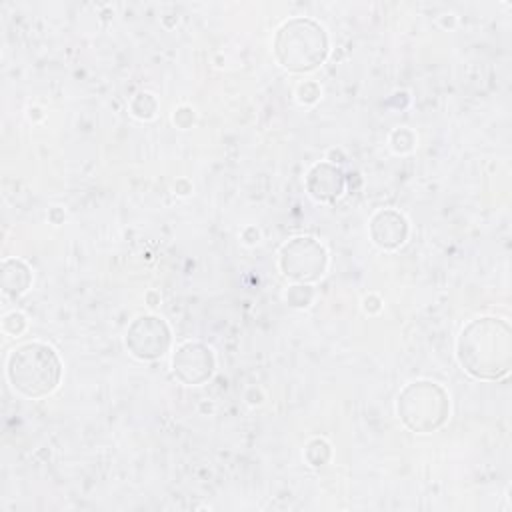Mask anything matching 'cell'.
<instances>
[{"label":"cell","mask_w":512,"mask_h":512,"mask_svg":"<svg viewBox=\"0 0 512 512\" xmlns=\"http://www.w3.org/2000/svg\"><path fill=\"white\" fill-rule=\"evenodd\" d=\"M460 366L478 380H496L512 366V330L506 320L482 316L468 322L456 342Z\"/></svg>","instance_id":"1"},{"label":"cell","mask_w":512,"mask_h":512,"mask_svg":"<svg viewBox=\"0 0 512 512\" xmlns=\"http://www.w3.org/2000/svg\"><path fill=\"white\" fill-rule=\"evenodd\" d=\"M60 374L58 354L42 342H26L14 348L6 362V376L12 388L26 398L48 396L58 386Z\"/></svg>","instance_id":"2"},{"label":"cell","mask_w":512,"mask_h":512,"mask_svg":"<svg viewBox=\"0 0 512 512\" xmlns=\"http://www.w3.org/2000/svg\"><path fill=\"white\" fill-rule=\"evenodd\" d=\"M274 56L290 72H310L326 60L328 36L314 20L292 18L276 32Z\"/></svg>","instance_id":"3"},{"label":"cell","mask_w":512,"mask_h":512,"mask_svg":"<svg viewBox=\"0 0 512 512\" xmlns=\"http://www.w3.org/2000/svg\"><path fill=\"white\" fill-rule=\"evenodd\" d=\"M396 412L402 424L412 432H434L450 414V400L446 390L428 380H418L398 394Z\"/></svg>","instance_id":"4"},{"label":"cell","mask_w":512,"mask_h":512,"mask_svg":"<svg viewBox=\"0 0 512 512\" xmlns=\"http://www.w3.org/2000/svg\"><path fill=\"white\" fill-rule=\"evenodd\" d=\"M328 264L326 250L310 236H298L286 242L280 250V270L296 282L318 280Z\"/></svg>","instance_id":"5"},{"label":"cell","mask_w":512,"mask_h":512,"mask_svg":"<svg viewBox=\"0 0 512 512\" xmlns=\"http://www.w3.org/2000/svg\"><path fill=\"white\" fill-rule=\"evenodd\" d=\"M126 346L140 360H156L170 346V328L158 316H138L128 326Z\"/></svg>","instance_id":"6"},{"label":"cell","mask_w":512,"mask_h":512,"mask_svg":"<svg viewBox=\"0 0 512 512\" xmlns=\"http://www.w3.org/2000/svg\"><path fill=\"white\" fill-rule=\"evenodd\" d=\"M214 366L216 360L212 350L200 342H186L172 356L174 376L188 386H198L210 380Z\"/></svg>","instance_id":"7"},{"label":"cell","mask_w":512,"mask_h":512,"mask_svg":"<svg viewBox=\"0 0 512 512\" xmlns=\"http://www.w3.org/2000/svg\"><path fill=\"white\" fill-rule=\"evenodd\" d=\"M370 236L374 244L384 250L398 248L408 236L406 218L392 208L378 210L370 220Z\"/></svg>","instance_id":"8"},{"label":"cell","mask_w":512,"mask_h":512,"mask_svg":"<svg viewBox=\"0 0 512 512\" xmlns=\"http://www.w3.org/2000/svg\"><path fill=\"white\" fill-rule=\"evenodd\" d=\"M306 188L316 200H336L344 192V174L340 168L328 162L314 164L306 176Z\"/></svg>","instance_id":"9"},{"label":"cell","mask_w":512,"mask_h":512,"mask_svg":"<svg viewBox=\"0 0 512 512\" xmlns=\"http://www.w3.org/2000/svg\"><path fill=\"white\" fill-rule=\"evenodd\" d=\"M32 280L30 268L16 258H8L2 264V290L8 296H20L28 290Z\"/></svg>","instance_id":"10"}]
</instances>
